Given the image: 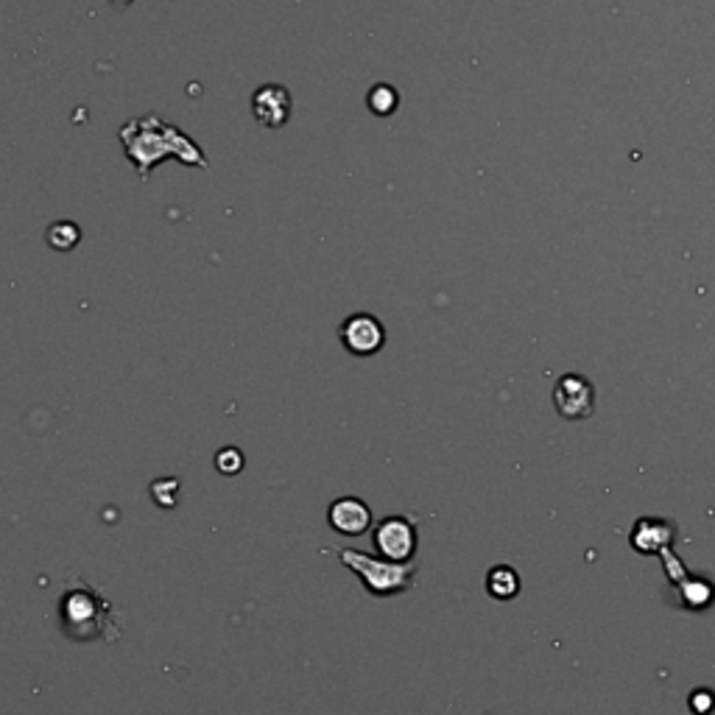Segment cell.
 <instances>
[{
  "mask_svg": "<svg viewBox=\"0 0 715 715\" xmlns=\"http://www.w3.org/2000/svg\"><path fill=\"white\" fill-rule=\"evenodd\" d=\"M330 526L336 528L338 534H347V537H358V534H367L369 526H372V512L367 509V503L358 498H338L327 512Z\"/></svg>",
  "mask_w": 715,
  "mask_h": 715,
  "instance_id": "obj_8",
  "label": "cell"
},
{
  "mask_svg": "<svg viewBox=\"0 0 715 715\" xmlns=\"http://www.w3.org/2000/svg\"><path fill=\"white\" fill-rule=\"evenodd\" d=\"M367 104L374 115H392L394 109H397V93H394V87H389V84H378V87L369 93Z\"/></svg>",
  "mask_w": 715,
  "mask_h": 715,
  "instance_id": "obj_11",
  "label": "cell"
},
{
  "mask_svg": "<svg viewBox=\"0 0 715 715\" xmlns=\"http://www.w3.org/2000/svg\"><path fill=\"white\" fill-rule=\"evenodd\" d=\"M342 342L353 355H374L386 342V330L369 313H353L342 324Z\"/></svg>",
  "mask_w": 715,
  "mask_h": 715,
  "instance_id": "obj_6",
  "label": "cell"
},
{
  "mask_svg": "<svg viewBox=\"0 0 715 715\" xmlns=\"http://www.w3.org/2000/svg\"><path fill=\"white\" fill-rule=\"evenodd\" d=\"M487 587L489 595H494L500 601H509V598H514V595L520 593V579L512 568H503V564H500V568H492V573H489Z\"/></svg>",
  "mask_w": 715,
  "mask_h": 715,
  "instance_id": "obj_9",
  "label": "cell"
},
{
  "mask_svg": "<svg viewBox=\"0 0 715 715\" xmlns=\"http://www.w3.org/2000/svg\"><path fill=\"white\" fill-rule=\"evenodd\" d=\"M104 609H109V604L104 601V595H98V589L87 587V584L79 579L76 589H68L62 604V618L64 629L73 634V640H90L98 637V634H118L112 627V615H104Z\"/></svg>",
  "mask_w": 715,
  "mask_h": 715,
  "instance_id": "obj_3",
  "label": "cell"
},
{
  "mask_svg": "<svg viewBox=\"0 0 715 715\" xmlns=\"http://www.w3.org/2000/svg\"><path fill=\"white\" fill-rule=\"evenodd\" d=\"M241 467H243L241 450L227 448V450H222V453H218V469H222V473L233 475V473H238Z\"/></svg>",
  "mask_w": 715,
  "mask_h": 715,
  "instance_id": "obj_12",
  "label": "cell"
},
{
  "mask_svg": "<svg viewBox=\"0 0 715 715\" xmlns=\"http://www.w3.org/2000/svg\"><path fill=\"white\" fill-rule=\"evenodd\" d=\"M252 112L266 129H283L291 118V93L283 84H266L252 95Z\"/></svg>",
  "mask_w": 715,
  "mask_h": 715,
  "instance_id": "obj_7",
  "label": "cell"
},
{
  "mask_svg": "<svg viewBox=\"0 0 715 715\" xmlns=\"http://www.w3.org/2000/svg\"><path fill=\"white\" fill-rule=\"evenodd\" d=\"M79 238H82V233H79V229L73 227L70 222H59L48 229V243H51L53 249H62V252H68V249L76 247Z\"/></svg>",
  "mask_w": 715,
  "mask_h": 715,
  "instance_id": "obj_10",
  "label": "cell"
},
{
  "mask_svg": "<svg viewBox=\"0 0 715 715\" xmlns=\"http://www.w3.org/2000/svg\"><path fill=\"white\" fill-rule=\"evenodd\" d=\"M553 403L564 419H587L595 408V392L589 380L579 378V374H564L557 383Z\"/></svg>",
  "mask_w": 715,
  "mask_h": 715,
  "instance_id": "obj_5",
  "label": "cell"
},
{
  "mask_svg": "<svg viewBox=\"0 0 715 715\" xmlns=\"http://www.w3.org/2000/svg\"><path fill=\"white\" fill-rule=\"evenodd\" d=\"M115 3H118V7H121V3H123V7H127V3H129V0H115Z\"/></svg>",
  "mask_w": 715,
  "mask_h": 715,
  "instance_id": "obj_13",
  "label": "cell"
},
{
  "mask_svg": "<svg viewBox=\"0 0 715 715\" xmlns=\"http://www.w3.org/2000/svg\"><path fill=\"white\" fill-rule=\"evenodd\" d=\"M336 557L361 579L364 587L372 595L405 593L417 582V564L412 562H392V559L369 557V553L349 551V548H336Z\"/></svg>",
  "mask_w": 715,
  "mask_h": 715,
  "instance_id": "obj_2",
  "label": "cell"
},
{
  "mask_svg": "<svg viewBox=\"0 0 715 715\" xmlns=\"http://www.w3.org/2000/svg\"><path fill=\"white\" fill-rule=\"evenodd\" d=\"M121 140L129 152V159L138 165V174L143 182L152 177L154 165L168 157H177L188 165H202V168L207 165L202 148L190 138H184L177 127H168V123L159 121L157 115L138 118L129 127H123Z\"/></svg>",
  "mask_w": 715,
  "mask_h": 715,
  "instance_id": "obj_1",
  "label": "cell"
},
{
  "mask_svg": "<svg viewBox=\"0 0 715 715\" xmlns=\"http://www.w3.org/2000/svg\"><path fill=\"white\" fill-rule=\"evenodd\" d=\"M374 548L392 562H412L417 553V526L408 517H386L374 528Z\"/></svg>",
  "mask_w": 715,
  "mask_h": 715,
  "instance_id": "obj_4",
  "label": "cell"
}]
</instances>
